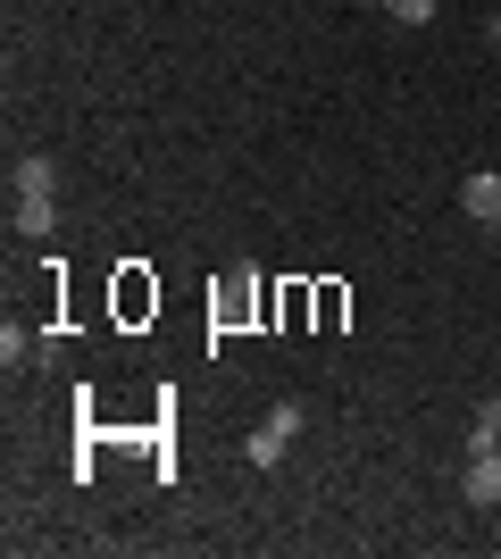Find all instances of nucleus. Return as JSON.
<instances>
[{
	"label": "nucleus",
	"instance_id": "nucleus-1",
	"mask_svg": "<svg viewBox=\"0 0 501 559\" xmlns=\"http://www.w3.org/2000/svg\"><path fill=\"white\" fill-rule=\"evenodd\" d=\"M260 309H267V284H260V267H235V276H226V284L210 293V326H217V334H242L251 318H260Z\"/></svg>",
	"mask_w": 501,
	"mask_h": 559
},
{
	"label": "nucleus",
	"instance_id": "nucleus-2",
	"mask_svg": "<svg viewBox=\"0 0 501 559\" xmlns=\"http://www.w3.org/2000/svg\"><path fill=\"white\" fill-rule=\"evenodd\" d=\"M293 435H301V409H293V401H276V409H267L260 426H251V443H242V460L251 467H276L293 451Z\"/></svg>",
	"mask_w": 501,
	"mask_h": 559
},
{
	"label": "nucleus",
	"instance_id": "nucleus-3",
	"mask_svg": "<svg viewBox=\"0 0 501 559\" xmlns=\"http://www.w3.org/2000/svg\"><path fill=\"white\" fill-rule=\"evenodd\" d=\"M0 359H9V368H50V359H59V334L9 318V326H0Z\"/></svg>",
	"mask_w": 501,
	"mask_h": 559
},
{
	"label": "nucleus",
	"instance_id": "nucleus-4",
	"mask_svg": "<svg viewBox=\"0 0 501 559\" xmlns=\"http://www.w3.org/2000/svg\"><path fill=\"white\" fill-rule=\"evenodd\" d=\"M9 192H17V201H50V192H59V159H50V151H25V159L9 167Z\"/></svg>",
	"mask_w": 501,
	"mask_h": 559
},
{
	"label": "nucleus",
	"instance_id": "nucleus-5",
	"mask_svg": "<svg viewBox=\"0 0 501 559\" xmlns=\"http://www.w3.org/2000/svg\"><path fill=\"white\" fill-rule=\"evenodd\" d=\"M460 492H468L477 510H501V443H493V451H468V476H460Z\"/></svg>",
	"mask_w": 501,
	"mask_h": 559
},
{
	"label": "nucleus",
	"instance_id": "nucleus-6",
	"mask_svg": "<svg viewBox=\"0 0 501 559\" xmlns=\"http://www.w3.org/2000/svg\"><path fill=\"white\" fill-rule=\"evenodd\" d=\"M460 217H477V226H501V176L477 167L468 185H460Z\"/></svg>",
	"mask_w": 501,
	"mask_h": 559
},
{
	"label": "nucleus",
	"instance_id": "nucleus-7",
	"mask_svg": "<svg viewBox=\"0 0 501 559\" xmlns=\"http://www.w3.org/2000/svg\"><path fill=\"white\" fill-rule=\"evenodd\" d=\"M493 443H501V401H485L477 426H468V451H493Z\"/></svg>",
	"mask_w": 501,
	"mask_h": 559
},
{
	"label": "nucleus",
	"instance_id": "nucleus-8",
	"mask_svg": "<svg viewBox=\"0 0 501 559\" xmlns=\"http://www.w3.org/2000/svg\"><path fill=\"white\" fill-rule=\"evenodd\" d=\"M59 226V201H17V234H50Z\"/></svg>",
	"mask_w": 501,
	"mask_h": 559
},
{
	"label": "nucleus",
	"instance_id": "nucleus-9",
	"mask_svg": "<svg viewBox=\"0 0 501 559\" xmlns=\"http://www.w3.org/2000/svg\"><path fill=\"white\" fill-rule=\"evenodd\" d=\"M151 301H159V293H151V284H143V276H126V284H118V309H126V318H143V309H151Z\"/></svg>",
	"mask_w": 501,
	"mask_h": 559
},
{
	"label": "nucleus",
	"instance_id": "nucleus-10",
	"mask_svg": "<svg viewBox=\"0 0 501 559\" xmlns=\"http://www.w3.org/2000/svg\"><path fill=\"white\" fill-rule=\"evenodd\" d=\"M384 9H393V17H402V25H427L434 9H443V0H384Z\"/></svg>",
	"mask_w": 501,
	"mask_h": 559
},
{
	"label": "nucleus",
	"instance_id": "nucleus-11",
	"mask_svg": "<svg viewBox=\"0 0 501 559\" xmlns=\"http://www.w3.org/2000/svg\"><path fill=\"white\" fill-rule=\"evenodd\" d=\"M485 43H493V50H501V17H493V25H485Z\"/></svg>",
	"mask_w": 501,
	"mask_h": 559
},
{
	"label": "nucleus",
	"instance_id": "nucleus-12",
	"mask_svg": "<svg viewBox=\"0 0 501 559\" xmlns=\"http://www.w3.org/2000/svg\"><path fill=\"white\" fill-rule=\"evenodd\" d=\"M351 9H384V0H351Z\"/></svg>",
	"mask_w": 501,
	"mask_h": 559
},
{
	"label": "nucleus",
	"instance_id": "nucleus-13",
	"mask_svg": "<svg viewBox=\"0 0 501 559\" xmlns=\"http://www.w3.org/2000/svg\"><path fill=\"white\" fill-rule=\"evenodd\" d=\"M493 234H501V226H493Z\"/></svg>",
	"mask_w": 501,
	"mask_h": 559
}]
</instances>
